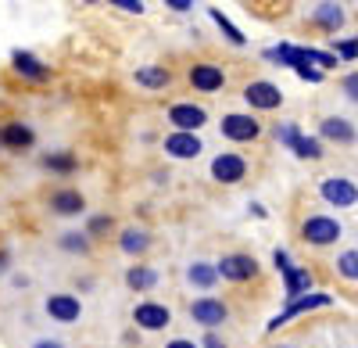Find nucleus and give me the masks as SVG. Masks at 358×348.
<instances>
[{"label":"nucleus","instance_id":"nucleus-1","mask_svg":"<svg viewBox=\"0 0 358 348\" xmlns=\"http://www.w3.org/2000/svg\"><path fill=\"white\" fill-rule=\"evenodd\" d=\"M301 237L315 248H326V244L341 241V223L330 219V216H308L305 226H301Z\"/></svg>","mask_w":358,"mask_h":348},{"label":"nucleus","instance_id":"nucleus-2","mask_svg":"<svg viewBox=\"0 0 358 348\" xmlns=\"http://www.w3.org/2000/svg\"><path fill=\"white\" fill-rule=\"evenodd\" d=\"M276 140L287 144L297 158H319V155H322L319 140H315V137H301V130H297V126H280V130H276Z\"/></svg>","mask_w":358,"mask_h":348},{"label":"nucleus","instance_id":"nucleus-3","mask_svg":"<svg viewBox=\"0 0 358 348\" xmlns=\"http://www.w3.org/2000/svg\"><path fill=\"white\" fill-rule=\"evenodd\" d=\"M319 194H322L326 201H330V205H337V209H351L355 201H358V187H355L351 180H341V176L322 180Z\"/></svg>","mask_w":358,"mask_h":348},{"label":"nucleus","instance_id":"nucleus-4","mask_svg":"<svg viewBox=\"0 0 358 348\" xmlns=\"http://www.w3.org/2000/svg\"><path fill=\"white\" fill-rule=\"evenodd\" d=\"M219 277H226V280H233V284H244V280L258 277V263H255L251 255H222Z\"/></svg>","mask_w":358,"mask_h":348},{"label":"nucleus","instance_id":"nucleus-5","mask_svg":"<svg viewBox=\"0 0 358 348\" xmlns=\"http://www.w3.org/2000/svg\"><path fill=\"white\" fill-rule=\"evenodd\" d=\"M334 298L330 295H305V298H297V302H287V309L280 316H273L268 320V330H280L287 320H294V316H301V312H312V309H322V305H330Z\"/></svg>","mask_w":358,"mask_h":348},{"label":"nucleus","instance_id":"nucleus-6","mask_svg":"<svg viewBox=\"0 0 358 348\" xmlns=\"http://www.w3.org/2000/svg\"><path fill=\"white\" fill-rule=\"evenodd\" d=\"M190 316L201 323V327H208V330H215L219 323H226V316H229V309L219 302V298H197L194 305H190Z\"/></svg>","mask_w":358,"mask_h":348},{"label":"nucleus","instance_id":"nucleus-7","mask_svg":"<svg viewBox=\"0 0 358 348\" xmlns=\"http://www.w3.org/2000/svg\"><path fill=\"white\" fill-rule=\"evenodd\" d=\"M133 320H136V327H143V330H162V327L172 323V312H169L165 305H158V302H140V305L133 309Z\"/></svg>","mask_w":358,"mask_h":348},{"label":"nucleus","instance_id":"nucleus-8","mask_svg":"<svg viewBox=\"0 0 358 348\" xmlns=\"http://www.w3.org/2000/svg\"><path fill=\"white\" fill-rule=\"evenodd\" d=\"M244 97H248V104H251V108H262V111H273V108H280V101H283L280 86L265 83V79H258V83H248Z\"/></svg>","mask_w":358,"mask_h":348},{"label":"nucleus","instance_id":"nucleus-9","mask_svg":"<svg viewBox=\"0 0 358 348\" xmlns=\"http://www.w3.org/2000/svg\"><path fill=\"white\" fill-rule=\"evenodd\" d=\"M204 108H197V104H172L169 108V123L179 130V133H194V130H201L204 126Z\"/></svg>","mask_w":358,"mask_h":348},{"label":"nucleus","instance_id":"nucleus-10","mask_svg":"<svg viewBox=\"0 0 358 348\" xmlns=\"http://www.w3.org/2000/svg\"><path fill=\"white\" fill-rule=\"evenodd\" d=\"M244 172H248V162L241 158V155H219L215 162H212V176L219 180V183H241L244 180Z\"/></svg>","mask_w":358,"mask_h":348},{"label":"nucleus","instance_id":"nucleus-11","mask_svg":"<svg viewBox=\"0 0 358 348\" xmlns=\"http://www.w3.org/2000/svg\"><path fill=\"white\" fill-rule=\"evenodd\" d=\"M47 312L54 316L57 323H76L79 312H83V305H79L76 295H50V298H47Z\"/></svg>","mask_w":358,"mask_h":348},{"label":"nucleus","instance_id":"nucleus-12","mask_svg":"<svg viewBox=\"0 0 358 348\" xmlns=\"http://www.w3.org/2000/svg\"><path fill=\"white\" fill-rule=\"evenodd\" d=\"M258 130H262V126L251 119V115H226V119H222V133H226L229 140H255Z\"/></svg>","mask_w":358,"mask_h":348},{"label":"nucleus","instance_id":"nucleus-13","mask_svg":"<svg viewBox=\"0 0 358 348\" xmlns=\"http://www.w3.org/2000/svg\"><path fill=\"white\" fill-rule=\"evenodd\" d=\"M165 151L172 155V158H197L201 155V140L194 137V133H172V137H165Z\"/></svg>","mask_w":358,"mask_h":348},{"label":"nucleus","instance_id":"nucleus-14","mask_svg":"<svg viewBox=\"0 0 358 348\" xmlns=\"http://www.w3.org/2000/svg\"><path fill=\"white\" fill-rule=\"evenodd\" d=\"M190 83L197 86V90L212 94V90H222L226 76H222V69H219V65H194V69H190Z\"/></svg>","mask_w":358,"mask_h":348},{"label":"nucleus","instance_id":"nucleus-15","mask_svg":"<svg viewBox=\"0 0 358 348\" xmlns=\"http://www.w3.org/2000/svg\"><path fill=\"white\" fill-rule=\"evenodd\" d=\"M308 287H312V273H308V270L290 266V270L283 273V291H287V298H290V302L305 298V295H308Z\"/></svg>","mask_w":358,"mask_h":348},{"label":"nucleus","instance_id":"nucleus-16","mask_svg":"<svg viewBox=\"0 0 358 348\" xmlns=\"http://www.w3.org/2000/svg\"><path fill=\"white\" fill-rule=\"evenodd\" d=\"M187 280H190L194 287H201V291H212V287L219 284V266H212V263H194V266L187 270Z\"/></svg>","mask_w":358,"mask_h":348},{"label":"nucleus","instance_id":"nucleus-17","mask_svg":"<svg viewBox=\"0 0 358 348\" xmlns=\"http://www.w3.org/2000/svg\"><path fill=\"white\" fill-rule=\"evenodd\" d=\"M11 62H15V69H18L22 76H29V79H47V76H50V69H47L43 62H36L29 50H15Z\"/></svg>","mask_w":358,"mask_h":348},{"label":"nucleus","instance_id":"nucleus-18","mask_svg":"<svg viewBox=\"0 0 358 348\" xmlns=\"http://www.w3.org/2000/svg\"><path fill=\"white\" fill-rule=\"evenodd\" d=\"M83 194L79 190H57L54 197H50V209L54 212H62V216H76V212H83Z\"/></svg>","mask_w":358,"mask_h":348},{"label":"nucleus","instance_id":"nucleus-19","mask_svg":"<svg viewBox=\"0 0 358 348\" xmlns=\"http://www.w3.org/2000/svg\"><path fill=\"white\" fill-rule=\"evenodd\" d=\"M312 18H315V25H322V29H330V33H337V29L344 25V11H341L337 4H319Z\"/></svg>","mask_w":358,"mask_h":348},{"label":"nucleus","instance_id":"nucleus-20","mask_svg":"<svg viewBox=\"0 0 358 348\" xmlns=\"http://www.w3.org/2000/svg\"><path fill=\"white\" fill-rule=\"evenodd\" d=\"M322 137H330V140H341V144H351L355 140V126L348 123V119H326L322 123Z\"/></svg>","mask_w":358,"mask_h":348},{"label":"nucleus","instance_id":"nucleus-21","mask_svg":"<svg viewBox=\"0 0 358 348\" xmlns=\"http://www.w3.org/2000/svg\"><path fill=\"white\" fill-rule=\"evenodd\" d=\"M126 284L133 287V291H151V287L158 284V273L147 270V266H133V270L126 273Z\"/></svg>","mask_w":358,"mask_h":348},{"label":"nucleus","instance_id":"nucleus-22","mask_svg":"<svg viewBox=\"0 0 358 348\" xmlns=\"http://www.w3.org/2000/svg\"><path fill=\"white\" fill-rule=\"evenodd\" d=\"M118 244H122V251H126V255H140V251H147V244H151V237H147L143 230L129 226L126 234H122V241H118Z\"/></svg>","mask_w":358,"mask_h":348},{"label":"nucleus","instance_id":"nucleus-23","mask_svg":"<svg viewBox=\"0 0 358 348\" xmlns=\"http://www.w3.org/2000/svg\"><path fill=\"white\" fill-rule=\"evenodd\" d=\"M169 79H172V76H169L165 65H147V69L136 72V83H140V86H169Z\"/></svg>","mask_w":358,"mask_h":348},{"label":"nucleus","instance_id":"nucleus-24","mask_svg":"<svg viewBox=\"0 0 358 348\" xmlns=\"http://www.w3.org/2000/svg\"><path fill=\"white\" fill-rule=\"evenodd\" d=\"M4 144H8V148H29V144H33V130L22 126V123H8Z\"/></svg>","mask_w":358,"mask_h":348},{"label":"nucleus","instance_id":"nucleus-25","mask_svg":"<svg viewBox=\"0 0 358 348\" xmlns=\"http://www.w3.org/2000/svg\"><path fill=\"white\" fill-rule=\"evenodd\" d=\"M208 15H212V22H215V25L222 29V33H226V40H229V43H236V47H241V43L248 40V36H244L241 29H236V25H233V22H229V18H226V15L219 11V8H212V11H208Z\"/></svg>","mask_w":358,"mask_h":348},{"label":"nucleus","instance_id":"nucleus-26","mask_svg":"<svg viewBox=\"0 0 358 348\" xmlns=\"http://www.w3.org/2000/svg\"><path fill=\"white\" fill-rule=\"evenodd\" d=\"M337 273L348 277V280H358V248H351L337 258Z\"/></svg>","mask_w":358,"mask_h":348},{"label":"nucleus","instance_id":"nucleus-27","mask_svg":"<svg viewBox=\"0 0 358 348\" xmlns=\"http://www.w3.org/2000/svg\"><path fill=\"white\" fill-rule=\"evenodd\" d=\"M43 165L54 169V172H72V169H76V158H72V155H47Z\"/></svg>","mask_w":358,"mask_h":348},{"label":"nucleus","instance_id":"nucleus-28","mask_svg":"<svg viewBox=\"0 0 358 348\" xmlns=\"http://www.w3.org/2000/svg\"><path fill=\"white\" fill-rule=\"evenodd\" d=\"M62 248H65V251H79V255H83V251L90 248V241H86V234H65V237H62Z\"/></svg>","mask_w":358,"mask_h":348},{"label":"nucleus","instance_id":"nucleus-29","mask_svg":"<svg viewBox=\"0 0 358 348\" xmlns=\"http://www.w3.org/2000/svg\"><path fill=\"white\" fill-rule=\"evenodd\" d=\"M308 62L330 69V65H337V54H326V50H312V47H308Z\"/></svg>","mask_w":358,"mask_h":348},{"label":"nucleus","instance_id":"nucleus-30","mask_svg":"<svg viewBox=\"0 0 358 348\" xmlns=\"http://www.w3.org/2000/svg\"><path fill=\"white\" fill-rule=\"evenodd\" d=\"M108 4L122 8V11H133V15H143V0H108Z\"/></svg>","mask_w":358,"mask_h":348},{"label":"nucleus","instance_id":"nucleus-31","mask_svg":"<svg viewBox=\"0 0 358 348\" xmlns=\"http://www.w3.org/2000/svg\"><path fill=\"white\" fill-rule=\"evenodd\" d=\"M344 94H348L351 101H358V72H351V76H344Z\"/></svg>","mask_w":358,"mask_h":348},{"label":"nucleus","instance_id":"nucleus-32","mask_svg":"<svg viewBox=\"0 0 358 348\" xmlns=\"http://www.w3.org/2000/svg\"><path fill=\"white\" fill-rule=\"evenodd\" d=\"M273 263H276L280 273H287V270H290V255H287L283 248H276V251H273Z\"/></svg>","mask_w":358,"mask_h":348},{"label":"nucleus","instance_id":"nucleus-33","mask_svg":"<svg viewBox=\"0 0 358 348\" xmlns=\"http://www.w3.org/2000/svg\"><path fill=\"white\" fill-rule=\"evenodd\" d=\"M108 226H111V219H108V216H94V219H90V234H104Z\"/></svg>","mask_w":358,"mask_h":348},{"label":"nucleus","instance_id":"nucleus-34","mask_svg":"<svg viewBox=\"0 0 358 348\" xmlns=\"http://www.w3.org/2000/svg\"><path fill=\"white\" fill-rule=\"evenodd\" d=\"M337 54H341V57H355V54H358V40H344V43H337Z\"/></svg>","mask_w":358,"mask_h":348},{"label":"nucleus","instance_id":"nucleus-35","mask_svg":"<svg viewBox=\"0 0 358 348\" xmlns=\"http://www.w3.org/2000/svg\"><path fill=\"white\" fill-rule=\"evenodd\" d=\"M297 76L308 79V83H319V79H322V72H319V69H312V65H301V69H297Z\"/></svg>","mask_w":358,"mask_h":348},{"label":"nucleus","instance_id":"nucleus-36","mask_svg":"<svg viewBox=\"0 0 358 348\" xmlns=\"http://www.w3.org/2000/svg\"><path fill=\"white\" fill-rule=\"evenodd\" d=\"M201 348H226V341H222L219 334L208 330V334H204V341H201Z\"/></svg>","mask_w":358,"mask_h":348},{"label":"nucleus","instance_id":"nucleus-37","mask_svg":"<svg viewBox=\"0 0 358 348\" xmlns=\"http://www.w3.org/2000/svg\"><path fill=\"white\" fill-rule=\"evenodd\" d=\"M190 4L194 0H165V8H172V11H190Z\"/></svg>","mask_w":358,"mask_h":348},{"label":"nucleus","instance_id":"nucleus-38","mask_svg":"<svg viewBox=\"0 0 358 348\" xmlns=\"http://www.w3.org/2000/svg\"><path fill=\"white\" fill-rule=\"evenodd\" d=\"M165 348H197L194 341H187V337H176V341H169Z\"/></svg>","mask_w":358,"mask_h":348},{"label":"nucleus","instance_id":"nucleus-39","mask_svg":"<svg viewBox=\"0 0 358 348\" xmlns=\"http://www.w3.org/2000/svg\"><path fill=\"white\" fill-rule=\"evenodd\" d=\"M33 348H65V344H62V341H50V337H43V341H36Z\"/></svg>","mask_w":358,"mask_h":348},{"label":"nucleus","instance_id":"nucleus-40","mask_svg":"<svg viewBox=\"0 0 358 348\" xmlns=\"http://www.w3.org/2000/svg\"><path fill=\"white\" fill-rule=\"evenodd\" d=\"M0 270H8V255L4 251H0Z\"/></svg>","mask_w":358,"mask_h":348},{"label":"nucleus","instance_id":"nucleus-41","mask_svg":"<svg viewBox=\"0 0 358 348\" xmlns=\"http://www.w3.org/2000/svg\"><path fill=\"white\" fill-rule=\"evenodd\" d=\"M0 140H4V133H0Z\"/></svg>","mask_w":358,"mask_h":348},{"label":"nucleus","instance_id":"nucleus-42","mask_svg":"<svg viewBox=\"0 0 358 348\" xmlns=\"http://www.w3.org/2000/svg\"><path fill=\"white\" fill-rule=\"evenodd\" d=\"M280 348H287V344H280Z\"/></svg>","mask_w":358,"mask_h":348}]
</instances>
